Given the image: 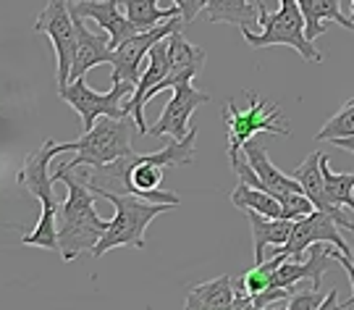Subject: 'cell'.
I'll return each instance as SVG.
<instances>
[{
	"label": "cell",
	"instance_id": "cell-1",
	"mask_svg": "<svg viewBox=\"0 0 354 310\" xmlns=\"http://www.w3.org/2000/svg\"><path fill=\"white\" fill-rule=\"evenodd\" d=\"M194 140H197V129H192L184 140H174V143L158 150V153L147 155H124L113 163L105 166H92L89 174H84L92 190H113V192H134L140 197H147L152 203H168V206H178L181 197L176 192H160V181H163V171L168 166H189L194 158Z\"/></svg>",
	"mask_w": 354,
	"mask_h": 310
},
{
	"label": "cell",
	"instance_id": "cell-2",
	"mask_svg": "<svg viewBox=\"0 0 354 310\" xmlns=\"http://www.w3.org/2000/svg\"><path fill=\"white\" fill-rule=\"evenodd\" d=\"M53 176L55 181H64L68 190L58 210V253L66 263H71L82 253H92L97 247L111 221L100 219V213L95 210L97 194L87 181L76 179L74 174H68L66 166H58Z\"/></svg>",
	"mask_w": 354,
	"mask_h": 310
},
{
	"label": "cell",
	"instance_id": "cell-3",
	"mask_svg": "<svg viewBox=\"0 0 354 310\" xmlns=\"http://www.w3.org/2000/svg\"><path fill=\"white\" fill-rule=\"evenodd\" d=\"M55 140H48L39 150L26 155L24 166L16 174V184L19 190L29 192L32 197H37L42 203V213L39 221L35 224V229H24L21 232V242L26 247H42V250H58V210H61V200L55 197V176L50 174L53 158L61 153Z\"/></svg>",
	"mask_w": 354,
	"mask_h": 310
},
{
	"label": "cell",
	"instance_id": "cell-4",
	"mask_svg": "<svg viewBox=\"0 0 354 310\" xmlns=\"http://www.w3.org/2000/svg\"><path fill=\"white\" fill-rule=\"evenodd\" d=\"M97 197H105L108 203H113L115 216L111 219L108 232L102 234L97 247L92 250L95 258H102L108 250L115 247H145V232L150 226L155 216L165 213L168 203H152L147 197H140L134 192H113V190H95Z\"/></svg>",
	"mask_w": 354,
	"mask_h": 310
},
{
	"label": "cell",
	"instance_id": "cell-5",
	"mask_svg": "<svg viewBox=\"0 0 354 310\" xmlns=\"http://www.w3.org/2000/svg\"><path fill=\"white\" fill-rule=\"evenodd\" d=\"M129 140H131V121L129 118L100 116L92 129L84 131L74 143H61L58 150L61 153L74 150V161L64 163L68 171H74L79 166H105V163H113L124 155H131L134 150H131Z\"/></svg>",
	"mask_w": 354,
	"mask_h": 310
},
{
	"label": "cell",
	"instance_id": "cell-6",
	"mask_svg": "<svg viewBox=\"0 0 354 310\" xmlns=\"http://www.w3.org/2000/svg\"><path fill=\"white\" fill-rule=\"evenodd\" d=\"M244 39L250 42V48H273V45H289L302 55L307 64H320L323 55L313 45V39L307 37V24H304V13L297 0L281 3L276 13L260 16V32L254 29H241Z\"/></svg>",
	"mask_w": 354,
	"mask_h": 310
},
{
	"label": "cell",
	"instance_id": "cell-7",
	"mask_svg": "<svg viewBox=\"0 0 354 310\" xmlns=\"http://www.w3.org/2000/svg\"><path fill=\"white\" fill-rule=\"evenodd\" d=\"M244 95H247V108H239L234 100H228L223 111V121L228 127V155H236L257 134L289 137V124L283 121L279 105L260 100L252 90H247Z\"/></svg>",
	"mask_w": 354,
	"mask_h": 310
},
{
	"label": "cell",
	"instance_id": "cell-8",
	"mask_svg": "<svg viewBox=\"0 0 354 310\" xmlns=\"http://www.w3.org/2000/svg\"><path fill=\"white\" fill-rule=\"evenodd\" d=\"M134 90H137L134 82H113L111 92H95L87 84V79L82 77L58 87V95L82 116V127H84V131H89L100 116L127 118V100L134 95Z\"/></svg>",
	"mask_w": 354,
	"mask_h": 310
},
{
	"label": "cell",
	"instance_id": "cell-9",
	"mask_svg": "<svg viewBox=\"0 0 354 310\" xmlns=\"http://www.w3.org/2000/svg\"><path fill=\"white\" fill-rule=\"evenodd\" d=\"M35 32L48 35L53 42V53H55V79L58 87H64L71 82V66H74L76 45H79V35H76V19L68 0H48V6L35 21Z\"/></svg>",
	"mask_w": 354,
	"mask_h": 310
},
{
	"label": "cell",
	"instance_id": "cell-10",
	"mask_svg": "<svg viewBox=\"0 0 354 310\" xmlns=\"http://www.w3.org/2000/svg\"><path fill=\"white\" fill-rule=\"evenodd\" d=\"M342 224L333 219L326 210H313L302 219L294 221V229H291V237L286 245H281L273 255H283V258H294V260H304V253L315 242H330L342 250L344 255H352V245L342 237Z\"/></svg>",
	"mask_w": 354,
	"mask_h": 310
},
{
	"label": "cell",
	"instance_id": "cell-11",
	"mask_svg": "<svg viewBox=\"0 0 354 310\" xmlns=\"http://www.w3.org/2000/svg\"><path fill=\"white\" fill-rule=\"evenodd\" d=\"M178 26H184L181 13L174 16V19H168V21H163V24L152 26L147 32H137L134 37H129L127 42H121L118 48H113V61H111L113 77L111 79H113V82H134V84H137L142 77L140 66H142V61L150 55L152 45L165 39L171 32H176Z\"/></svg>",
	"mask_w": 354,
	"mask_h": 310
},
{
	"label": "cell",
	"instance_id": "cell-12",
	"mask_svg": "<svg viewBox=\"0 0 354 310\" xmlns=\"http://www.w3.org/2000/svg\"><path fill=\"white\" fill-rule=\"evenodd\" d=\"M210 100L207 92H200L192 87V82L176 84L171 90V100L165 103L163 113L158 116V121L147 129V137H165L171 134L174 140H184L189 134V118L194 113V108H200Z\"/></svg>",
	"mask_w": 354,
	"mask_h": 310
},
{
	"label": "cell",
	"instance_id": "cell-13",
	"mask_svg": "<svg viewBox=\"0 0 354 310\" xmlns=\"http://www.w3.org/2000/svg\"><path fill=\"white\" fill-rule=\"evenodd\" d=\"M171 35H174V32H171ZM171 35H168V37H171ZM168 37L152 45L150 55H147V66L142 69V77H140V82H137V90H134V95L127 100V111L131 113V118H134V127H137L140 134H145V137H147V129H150V127L145 124V113H142L145 105H147V95H150V92L168 77V71H171Z\"/></svg>",
	"mask_w": 354,
	"mask_h": 310
},
{
	"label": "cell",
	"instance_id": "cell-14",
	"mask_svg": "<svg viewBox=\"0 0 354 310\" xmlns=\"http://www.w3.org/2000/svg\"><path fill=\"white\" fill-rule=\"evenodd\" d=\"M168 53H171V71L168 77L155 87V90L147 95V103H150L155 95H160L163 90H174L176 84H184V82H192L203 71L205 61H207V53L205 48H197L192 45L189 39L181 35V26L168 37Z\"/></svg>",
	"mask_w": 354,
	"mask_h": 310
},
{
	"label": "cell",
	"instance_id": "cell-15",
	"mask_svg": "<svg viewBox=\"0 0 354 310\" xmlns=\"http://www.w3.org/2000/svg\"><path fill=\"white\" fill-rule=\"evenodd\" d=\"M68 8L79 19L97 21L108 32L113 48L137 35V26L129 21L127 13L118 11V0H68Z\"/></svg>",
	"mask_w": 354,
	"mask_h": 310
},
{
	"label": "cell",
	"instance_id": "cell-16",
	"mask_svg": "<svg viewBox=\"0 0 354 310\" xmlns=\"http://www.w3.org/2000/svg\"><path fill=\"white\" fill-rule=\"evenodd\" d=\"M320 161H323V153H310L307 155V161H302V163L294 168L291 174H294V179L302 184L304 194L313 200V206H315L317 210L330 213V216L344 226V232L354 234V221L349 219V213H346L344 208H336V206H330L328 203V194H326V179H323V166H320Z\"/></svg>",
	"mask_w": 354,
	"mask_h": 310
},
{
	"label": "cell",
	"instance_id": "cell-17",
	"mask_svg": "<svg viewBox=\"0 0 354 310\" xmlns=\"http://www.w3.org/2000/svg\"><path fill=\"white\" fill-rule=\"evenodd\" d=\"M76 19V35H79V45H76L74 66H71V82L82 79L92 66L97 64H111L113 61V45L111 37L105 35H95L84 26V19Z\"/></svg>",
	"mask_w": 354,
	"mask_h": 310
},
{
	"label": "cell",
	"instance_id": "cell-18",
	"mask_svg": "<svg viewBox=\"0 0 354 310\" xmlns=\"http://www.w3.org/2000/svg\"><path fill=\"white\" fill-rule=\"evenodd\" d=\"M203 13L210 24H236L239 29H260L263 8L254 0H205Z\"/></svg>",
	"mask_w": 354,
	"mask_h": 310
},
{
	"label": "cell",
	"instance_id": "cell-19",
	"mask_svg": "<svg viewBox=\"0 0 354 310\" xmlns=\"http://www.w3.org/2000/svg\"><path fill=\"white\" fill-rule=\"evenodd\" d=\"M236 300V286L231 276H218L210 282L192 286L184 308L187 310H231Z\"/></svg>",
	"mask_w": 354,
	"mask_h": 310
},
{
	"label": "cell",
	"instance_id": "cell-20",
	"mask_svg": "<svg viewBox=\"0 0 354 310\" xmlns=\"http://www.w3.org/2000/svg\"><path fill=\"white\" fill-rule=\"evenodd\" d=\"M247 219L252 226V242H254V263H263L266 260V247H281L289 242L291 229H294V221L291 219H270L263 216L257 210H247Z\"/></svg>",
	"mask_w": 354,
	"mask_h": 310
},
{
	"label": "cell",
	"instance_id": "cell-21",
	"mask_svg": "<svg viewBox=\"0 0 354 310\" xmlns=\"http://www.w3.org/2000/svg\"><path fill=\"white\" fill-rule=\"evenodd\" d=\"M304 13L307 37L315 39L326 32V21H336L344 29H354V19H346L342 13V0H297Z\"/></svg>",
	"mask_w": 354,
	"mask_h": 310
},
{
	"label": "cell",
	"instance_id": "cell-22",
	"mask_svg": "<svg viewBox=\"0 0 354 310\" xmlns=\"http://www.w3.org/2000/svg\"><path fill=\"white\" fill-rule=\"evenodd\" d=\"M158 3H160V0H121L129 21L137 26V32H147L152 26L163 24V21H168V19H174V16L181 13L178 6L160 8Z\"/></svg>",
	"mask_w": 354,
	"mask_h": 310
},
{
	"label": "cell",
	"instance_id": "cell-23",
	"mask_svg": "<svg viewBox=\"0 0 354 310\" xmlns=\"http://www.w3.org/2000/svg\"><path fill=\"white\" fill-rule=\"evenodd\" d=\"M231 203L241 208V210H257V213L270 216V219H283V206H281V200L276 194L250 187L244 181H239V187L231 192Z\"/></svg>",
	"mask_w": 354,
	"mask_h": 310
},
{
	"label": "cell",
	"instance_id": "cell-24",
	"mask_svg": "<svg viewBox=\"0 0 354 310\" xmlns=\"http://www.w3.org/2000/svg\"><path fill=\"white\" fill-rule=\"evenodd\" d=\"M323 179H326V194L328 203L336 208H349L354 213V171L352 174H333L328 166V155L323 153Z\"/></svg>",
	"mask_w": 354,
	"mask_h": 310
},
{
	"label": "cell",
	"instance_id": "cell-25",
	"mask_svg": "<svg viewBox=\"0 0 354 310\" xmlns=\"http://www.w3.org/2000/svg\"><path fill=\"white\" fill-rule=\"evenodd\" d=\"M352 134H354V98H349V100L320 127V131L315 134V140L317 143H326V140L330 143V140L352 137Z\"/></svg>",
	"mask_w": 354,
	"mask_h": 310
},
{
	"label": "cell",
	"instance_id": "cell-26",
	"mask_svg": "<svg viewBox=\"0 0 354 310\" xmlns=\"http://www.w3.org/2000/svg\"><path fill=\"white\" fill-rule=\"evenodd\" d=\"M323 300L326 295H320V289H304V292H294L289 298V302H283L281 308H289V310H320L323 308Z\"/></svg>",
	"mask_w": 354,
	"mask_h": 310
},
{
	"label": "cell",
	"instance_id": "cell-27",
	"mask_svg": "<svg viewBox=\"0 0 354 310\" xmlns=\"http://www.w3.org/2000/svg\"><path fill=\"white\" fill-rule=\"evenodd\" d=\"M174 6L181 8V19H184V24L194 21V19L205 11V0H174Z\"/></svg>",
	"mask_w": 354,
	"mask_h": 310
},
{
	"label": "cell",
	"instance_id": "cell-28",
	"mask_svg": "<svg viewBox=\"0 0 354 310\" xmlns=\"http://www.w3.org/2000/svg\"><path fill=\"white\" fill-rule=\"evenodd\" d=\"M330 145H333V147H339V150H349V153H354V134H352V137H339V140H330Z\"/></svg>",
	"mask_w": 354,
	"mask_h": 310
},
{
	"label": "cell",
	"instance_id": "cell-29",
	"mask_svg": "<svg viewBox=\"0 0 354 310\" xmlns=\"http://www.w3.org/2000/svg\"><path fill=\"white\" fill-rule=\"evenodd\" d=\"M336 298H339V292H336V289H330L328 295H326V300H323V308H320V310L339 308V305H336Z\"/></svg>",
	"mask_w": 354,
	"mask_h": 310
},
{
	"label": "cell",
	"instance_id": "cell-30",
	"mask_svg": "<svg viewBox=\"0 0 354 310\" xmlns=\"http://www.w3.org/2000/svg\"><path fill=\"white\" fill-rule=\"evenodd\" d=\"M254 3H257V6H260V8H263V16H266V6H263V0H254ZM281 3H286V0H281Z\"/></svg>",
	"mask_w": 354,
	"mask_h": 310
},
{
	"label": "cell",
	"instance_id": "cell-31",
	"mask_svg": "<svg viewBox=\"0 0 354 310\" xmlns=\"http://www.w3.org/2000/svg\"><path fill=\"white\" fill-rule=\"evenodd\" d=\"M352 19H354V0H352Z\"/></svg>",
	"mask_w": 354,
	"mask_h": 310
}]
</instances>
